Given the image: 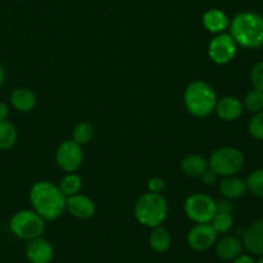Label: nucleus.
<instances>
[{"mask_svg": "<svg viewBox=\"0 0 263 263\" xmlns=\"http://www.w3.org/2000/svg\"><path fill=\"white\" fill-rule=\"evenodd\" d=\"M246 164V157L239 149L233 146H222L211 154L208 166L218 176H235Z\"/></svg>", "mask_w": 263, "mask_h": 263, "instance_id": "39448f33", "label": "nucleus"}, {"mask_svg": "<svg viewBox=\"0 0 263 263\" xmlns=\"http://www.w3.org/2000/svg\"><path fill=\"white\" fill-rule=\"evenodd\" d=\"M246 181L235 176H226L220 182V193L226 199H239L247 194Z\"/></svg>", "mask_w": 263, "mask_h": 263, "instance_id": "f3484780", "label": "nucleus"}, {"mask_svg": "<svg viewBox=\"0 0 263 263\" xmlns=\"http://www.w3.org/2000/svg\"><path fill=\"white\" fill-rule=\"evenodd\" d=\"M18 133L15 126L8 120L0 122V151H8L14 146Z\"/></svg>", "mask_w": 263, "mask_h": 263, "instance_id": "412c9836", "label": "nucleus"}, {"mask_svg": "<svg viewBox=\"0 0 263 263\" xmlns=\"http://www.w3.org/2000/svg\"><path fill=\"white\" fill-rule=\"evenodd\" d=\"M8 116H9V108L5 103L0 102V122L8 120Z\"/></svg>", "mask_w": 263, "mask_h": 263, "instance_id": "473e14b6", "label": "nucleus"}, {"mask_svg": "<svg viewBox=\"0 0 263 263\" xmlns=\"http://www.w3.org/2000/svg\"><path fill=\"white\" fill-rule=\"evenodd\" d=\"M55 162L57 166L67 174L76 172L84 162L82 146L73 140L62 141L57 148Z\"/></svg>", "mask_w": 263, "mask_h": 263, "instance_id": "6e6552de", "label": "nucleus"}, {"mask_svg": "<svg viewBox=\"0 0 263 263\" xmlns=\"http://www.w3.org/2000/svg\"><path fill=\"white\" fill-rule=\"evenodd\" d=\"M247 190L256 197L263 198V168L254 170L246 180Z\"/></svg>", "mask_w": 263, "mask_h": 263, "instance_id": "b1692460", "label": "nucleus"}, {"mask_svg": "<svg viewBox=\"0 0 263 263\" xmlns=\"http://www.w3.org/2000/svg\"><path fill=\"white\" fill-rule=\"evenodd\" d=\"M184 211L187 218L195 223L211 222L217 213L216 200L202 193H195L187 197L184 203Z\"/></svg>", "mask_w": 263, "mask_h": 263, "instance_id": "0eeeda50", "label": "nucleus"}, {"mask_svg": "<svg viewBox=\"0 0 263 263\" xmlns=\"http://www.w3.org/2000/svg\"><path fill=\"white\" fill-rule=\"evenodd\" d=\"M251 81L254 89L263 91V61L254 64L251 71Z\"/></svg>", "mask_w": 263, "mask_h": 263, "instance_id": "cd10ccee", "label": "nucleus"}, {"mask_svg": "<svg viewBox=\"0 0 263 263\" xmlns=\"http://www.w3.org/2000/svg\"><path fill=\"white\" fill-rule=\"evenodd\" d=\"M248 131L252 138L263 140V110L254 113L248 125Z\"/></svg>", "mask_w": 263, "mask_h": 263, "instance_id": "bb28decb", "label": "nucleus"}, {"mask_svg": "<svg viewBox=\"0 0 263 263\" xmlns=\"http://www.w3.org/2000/svg\"><path fill=\"white\" fill-rule=\"evenodd\" d=\"M92 136H94V126L86 121L77 123L72 131V140L76 141L81 146L89 143Z\"/></svg>", "mask_w": 263, "mask_h": 263, "instance_id": "5701e85b", "label": "nucleus"}, {"mask_svg": "<svg viewBox=\"0 0 263 263\" xmlns=\"http://www.w3.org/2000/svg\"><path fill=\"white\" fill-rule=\"evenodd\" d=\"M217 235L211 222L197 223L187 234V244L193 251L205 252L215 246Z\"/></svg>", "mask_w": 263, "mask_h": 263, "instance_id": "9d476101", "label": "nucleus"}, {"mask_svg": "<svg viewBox=\"0 0 263 263\" xmlns=\"http://www.w3.org/2000/svg\"><path fill=\"white\" fill-rule=\"evenodd\" d=\"M203 26L207 28V31L212 33H222L230 26V20H229L228 14L221 9H213L207 10L203 14Z\"/></svg>", "mask_w": 263, "mask_h": 263, "instance_id": "dca6fc26", "label": "nucleus"}, {"mask_svg": "<svg viewBox=\"0 0 263 263\" xmlns=\"http://www.w3.org/2000/svg\"><path fill=\"white\" fill-rule=\"evenodd\" d=\"M166 189V181L161 177H152L148 180V190L152 193H162Z\"/></svg>", "mask_w": 263, "mask_h": 263, "instance_id": "c85d7f7f", "label": "nucleus"}, {"mask_svg": "<svg viewBox=\"0 0 263 263\" xmlns=\"http://www.w3.org/2000/svg\"><path fill=\"white\" fill-rule=\"evenodd\" d=\"M4 84V69H3L2 64H0V87Z\"/></svg>", "mask_w": 263, "mask_h": 263, "instance_id": "72a5a7b5", "label": "nucleus"}, {"mask_svg": "<svg viewBox=\"0 0 263 263\" xmlns=\"http://www.w3.org/2000/svg\"><path fill=\"white\" fill-rule=\"evenodd\" d=\"M243 103L235 97H223L217 100L216 112L217 116L223 121H235L243 113Z\"/></svg>", "mask_w": 263, "mask_h": 263, "instance_id": "2eb2a0df", "label": "nucleus"}, {"mask_svg": "<svg viewBox=\"0 0 263 263\" xmlns=\"http://www.w3.org/2000/svg\"><path fill=\"white\" fill-rule=\"evenodd\" d=\"M134 215L140 225L153 229L162 225L166 220L168 215V203L162 193L148 192L136 200Z\"/></svg>", "mask_w": 263, "mask_h": 263, "instance_id": "20e7f679", "label": "nucleus"}, {"mask_svg": "<svg viewBox=\"0 0 263 263\" xmlns=\"http://www.w3.org/2000/svg\"><path fill=\"white\" fill-rule=\"evenodd\" d=\"M238 51V44L235 43L230 33H218L210 41L208 57L216 64H228L235 58Z\"/></svg>", "mask_w": 263, "mask_h": 263, "instance_id": "1a4fd4ad", "label": "nucleus"}, {"mask_svg": "<svg viewBox=\"0 0 263 263\" xmlns=\"http://www.w3.org/2000/svg\"><path fill=\"white\" fill-rule=\"evenodd\" d=\"M59 189L63 193V195L66 198L71 197V195L79 194L80 190L82 187V179L74 172L71 174H67L66 176L62 179V181L59 182Z\"/></svg>", "mask_w": 263, "mask_h": 263, "instance_id": "4be33fe9", "label": "nucleus"}, {"mask_svg": "<svg viewBox=\"0 0 263 263\" xmlns=\"http://www.w3.org/2000/svg\"><path fill=\"white\" fill-rule=\"evenodd\" d=\"M217 177H218V175L216 174L215 171H212L210 167H208V170L202 175V176H200V179H202L203 184L213 185L216 181H217Z\"/></svg>", "mask_w": 263, "mask_h": 263, "instance_id": "7c9ffc66", "label": "nucleus"}, {"mask_svg": "<svg viewBox=\"0 0 263 263\" xmlns=\"http://www.w3.org/2000/svg\"><path fill=\"white\" fill-rule=\"evenodd\" d=\"M66 210L79 220H89L97 212L94 200L82 194L71 195L66 199Z\"/></svg>", "mask_w": 263, "mask_h": 263, "instance_id": "9b49d317", "label": "nucleus"}, {"mask_svg": "<svg viewBox=\"0 0 263 263\" xmlns=\"http://www.w3.org/2000/svg\"><path fill=\"white\" fill-rule=\"evenodd\" d=\"M184 104L192 116L205 118L215 112L217 95L210 84L197 80L187 85L184 92Z\"/></svg>", "mask_w": 263, "mask_h": 263, "instance_id": "7ed1b4c3", "label": "nucleus"}, {"mask_svg": "<svg viewBox=\"0 0 263 263\" xmlns=\"http://www.w3.org/2000/svg\"><path fill=\"white\" fill-rule=\"evenodd\" d=\"M243 241L238 236L228 235L221 238L220 240L216 241L215 251L216 254L222 261H233L234 258L241 254L243 251Z\"/></svg>", "mask_w": 263, "mask_h": 263, "instance_id": "4468645a", "label": "nucleus"}, {"mask_svg": "<svg viewBox=\"0 0 263 263\" xmlns=\"http://www.w3.org/2000/svg\"><path fill=\"white\" fill-rule=\"evenodd\" d=\"M9 229L18 239L30 241L43 235L45 230V220L35 211L22 210L12 216Z\"/></svg>", "mask_w": 263, "mask_h": 263, "instance_id": "423d86ee", "label": "nucleus"}, {"mask_svg": "<svg viewBox=\"0 0 263 263\" xmlns=\"http://www.w3.org/2000/svg\"><path fill=\"white\" fill-rule=\"evenodd\" d=\"M216 210H217V212L233 213L234 205H233V203L230 202V199H222V200H218V202H216Z\"/></svg>", "mask_w": 263, "mask_h": 263, "instance_id": "c756f323", "label": "nucleus"}, {"mask_svg": "<svg viewBox=\"0 0 263 263\" xmlns=\"http://www.w3.org/2000/svg\"><path fill=\"white\" fill-rule=\"evenodd\" d=\"M241 241L249 253L263 256V218L257 220L244 231Z\"/></svg>", "mask_w": 263, "mask_h": 263, "instance_id": "ddd939ff", "label": "nucleus"}, {"mask_svg": "<svg viewBox=\"0 0 263 263\" xmlns=\"http://www.w3.org/2000/svg\"><path fill=\"white\" fill-rule=\"evenodd\" d=\"M171 243V234L168 233L167 229H164L162 225L153 228L151 235H149V246H151L152 251H154L156 253H164L170 249Z\"/></svg>", "mask_w": 263, "mask_h": 263, "instance_id": "aec40b11", "label": "nucleus"}, {"mask_svg": "<svg viewBox=\"0 0 263 263\" xmlns=\"http://www.w3.org/2000/svg\"><path fill=\"white\" fill-rule=\"evenodd\" d=\"M244 107L252 113H257L263 110V91L253 89L244 98Z\"/></svg>", "mask_w": 263, "mask_h": 263, "instance_id": "a878e982", "label": "nucleus"}, {"mask_svg": "<svg viewBox=\"0 0 263 263\" xmlns=\"http://www.w3.org/2000/svg\"><path fill=\"white\" fill-rule=\"evenodd\" d=\"M233 263H256L254 259L248 254H239L236 258L233 259Z\"/></svg>", "mask_w": 263, "mask_h": 263, "instance_id": "2f4dec72", "label": "nucleus"}, {"mask_svg": "<svg viewBox=\"0 0 263 263\" xmlns=\"http://www.w3.org/2000/svg\"><path fill=\"white\" fill-rule=\"evenodd\" d=\"M10 103L13 108L17 109L18 112L28 113L35 108L36 105V97L30 89L26 87H18L14 89L10 94Z\"/></svg>", "mask_w": 263, "mask_h": 263, "instance_id": "a211bd4d", "label": "nucleus"}, {"mask_svg": "<svg viewBox=\"0 0 263 263\" xmlns=\"http://www.w3.org/2000/svg\"><path fill=\"white\" fill-rule=\"evenodd\" d=\"M66 199L58 185L50 181H37L30 190V202L33 211L44 220L54 221L66 211Z\"/></svg>", "mask_w": 263, "mask_h": 263, "instance_id": "f257e3e1", "label": "nucleus"}, {"mask_svg": "<svg viewBox=\"0 0 263 263\" xmlns=\"http://www.w3.org/2000/svg\"><path fill=\"white\" fill-rule=\"evenodd\" d=\"M53 256V246L41 236L30 240L26 247V258L31 263H50Z\"/></svg>", "mask_w": 263, "mask_h": 263, "instance_id": "f8f14e48", "label": "nucleus"}, {"mask_svg": "<svg viewBox=\"0 0 263 263\" xmlns=\"http://www.w3.org/2000/svg\"><path fill=\"white\" fill-rule=\"evenodd\" d=\"M208 167V161L200 154H189L181 161L182 172L189 177H200Z\"/></svg>", "mask_w": 263, "mask_h": 263, "instance_id": "6ab92c4d", "label": "nucleus"}, {"mask_svg": "<svg viewBox=\"0 0 263 263\" xmlns=\"http://www.w3.org/2000/svg\"><path fill=\"white\" fill-rule=\"evenodd\" d=\"M256 263H263V256H261V258H259L258 261H257Z\"/></svg>", "mask_w": 263, "mask_h": 263, "instance_id": "f704fd0d", "label": "nucleus"}, {"mask_svg": "<svg viewBox=\"0 0 263 263\" xmlns=\"http://www.w3.org/2000/svg\"><path fill=\"white\" fill-rule=\"evenodd\" d=\"M211 225L213 226V229L216 230L217 234H226L233 229L234 225V218L231 213H222L217 212L215 215V217L211 221Z\"/></svg>", "mask_w": 263, "mask_h": 263, "instance_id": "393cba45", "label": "nucleus"}, {"mask_svg": "<svg viewBox=\"0 0 263 263\" xmlns=\"http://www.w3.org/2000/svg\"><path fill=\"white\" fill-rule=\"evenodd\" d=\"M229 28L231 37L243 48L257 49L263 45V17L257 13H238Z\"/></svg>", "mask_w": 263, "mask_h": 263, "instance_id": "f03ea898", "label": "nucleus"}]
</instances>
